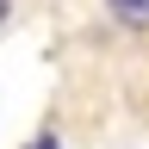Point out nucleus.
Wrapping results in <instances>:
<instances>
[{"mask_svg": "<svg viewBox=\"0 0 149 149\" xmlns=\"http://www.w3.org/2000/svg\"><path fill=\"white\" fill-rule=\"evenodd\" d=\"M106 19L118 31H149V0H106Z\"/></svg>", "mask_w": 149, "mask_h": 149, "instance_id": "1", "label": "nucleus"}, {"mask_svg": "<svg viewBox=\"0 0 149 149\" xmlns=\"http://www.w3.org/2000/svg\"><path fill=\"white\" fill-rule=\"evenodd\" d=\"M13 13H19V0H0V31L13 25Z\"/></svg>", "mask_w": 149, "mask_h": 149, "instance_id": "2", "label": "nucleus"}, {"mask_svg": "<svg viewBox=\"0 0 149 149\" xmlns=\"http://www.w3.org/2000/svg\"><path fill=\"white\" fill-rule=\"evenodd\" d=\"M31 149H62V137H56V130H44V137H37Z\"/></svg>", "mask_w": 149, "mask_h": 149, "instance_id": "3", "label": "nucleus"}]
</instances>
